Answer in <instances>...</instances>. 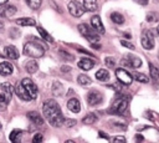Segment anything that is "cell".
Returning a JSON list of instances; mask_svg holds the SVG:
<instances>
[{"label":"cell","mask_w":159,"mask_h":143,"mask_svg":"<svg viewBox=\"0 0 159 143\" xmlns=\"http://www.w3.org/2000/svg\"><path fill=\"white\" fill-rule=\"evenodd\" d=\"M42 113L43 117L48 121V123L53 127H61L65 123L63 114L58 103L55 99H46L42 104Z\"/></svg>","instance_id":"6da1fadb"},{"label":"cell","mask_w":159,"mask_h":143,"mask_svg":"<svg viewBox=\"0 0 159 143\" xmlns=\"http://www.w3.org/2000/svg\"><path fill=\"white\" fill-rule=\"evenodd\" d=\"M24 53H25L26 56L37 58V57L43 56L45 48H43V46H42L41 44H39V42L29 41V42H26L25 46H24Z\"/></svg>","instance_id":"7a4b0ae2"},{"label":"cell","mask_w":159,"mask_h":143,"mask_svg":"<svg viewBox=\"0 0 159 143\" xmlns=\"http://www.w3.org/2000/svg\"><path fill=\"white\" fill-rule=\"evenodd\" d=\"M78 31L82 34L84 39H87L89 42H98L99 41V35L94 31V27H89L87 24H80L78 25Z\"/></svg>","instance_id":"3957f363"},{"label":"cell","mask_w":159,"mask_h":143,"mask_svg":"<svg viewBox=\"0 0 159 143\" xmlns=\"http://www.w3.org/2000/svg\"><path fill=\"white\" fill-rule=\"evenodd\" d=\"M12 92H14V88L10 83L7 82H4L1 85V88H0V97H1V111L5 109L6 104L10 102L11 97H12Z\"/></svg>","instance_id":"277c9868"},{"label":"cell","mask_w":159,"mask_h":143,"mask_svg":"<svg viewBox=\"0 0 159 143\" xmlns=\"http://www.w3.org/2000/svg\"><path fill=\"white\" fill-rule=\"evenodd\" d=\"M128 107V98L127 97H119L117 98L112 107L109 108V113H113V114H122Z\"/></svg>","instance_id":"5b68a950"},{"label":"cell","mask_w":159,"mask_h":143,"mask_svg":"<svg viewBox=\"0 0 159 143\" xmlns=\"http://www.w3.org/2000/svg\"><path fill=\"white\" fill-rule=\"evenodd\" d=\"M67 7H68L70 14H71L72 16H75V17H81V16L84 14V11H86L83 4H80V2L76 1V0H71V1L68 2Z\"/></svg>","instance_id":"8992f818"},{"label":"cell","mask_w":159,"mask_h":143,"mask_svg":"<svg viewBox=\"0 0 159 143\" xmlns=\"http://www.w3.org/2000/svg\"><path fill=\"white\" fill-rule=\"evenodd\" d=\"M140 42H142V46L145 50H152L154 47V36H153L150 30H144L143 31L142 37H140Z\"/></svg>","instance_id":"52a82bcc"},{"label":"cell","mask_w":159,"mask_h":143,"mask_svg":"<svg viewBox=\"0 0 159 143\" xmlns=\"http://www.w3.org/2000/svg\"><path fill=\"white\" fill-rule=\"evenodd\" d=\"M116 77L122 85H125V86H129L133 81V75H130L124 68H117L116 70Z\"/></svg>","instance_id":"ba28073f"},{"label":"cell","mask_w":159,"mask_h":143,"mask_svg":"<svg viewBox=\"0 0 159 143\" xmlns=\"http://www.w3.org/2000/svg\"><path fill=\"white\" fill-rule=\"evenodd\" d=\"M122 65L124 66H129V67H133V68H137V67H140L142 66V60L134 55H127L122 61H120Z\"/></svg>","instance_id":"9c48e42d"},{"label":"cell","mask_w":159,"mask_h":143,"mask_svg":"<svg viewBox=\"0 0 159 143\" xmlns=\"http://www.w3.org/2000/svg\"><path fill=\"white\" fill-rule=\"evenodd\" d=\"M15 93H16V95L19 96V98L22 99V101H31V99H32L31 95H30L29 91L25 88V86L22 85V82H19V83L16 85V87H15Z\"/></svg>","instance_id":"30bf717a"},{"label":"cell","mask_w":159,"mask_h":143,"mask_svg":"<svg viewBox=\"0 0 159 143\" xmlns=\"http://www.w3.org/2000/svg\"><path fill=\"white\" fill-rule=\"evenodd\" d=\"M102 101H103V95L101 92H98L96 90L88 92V95H87V102H88V104L96 106V104L101 103Z\"/></svg>","instance_id":"8fae6325"},{"label":"cell","mask_w":159,"mask_h":143,"mask_svg":"<svg viewBox=\"0 0 159 143\" xmlns=\"http://www.w3.org/2000/svg\"><path fill=\"white\" fill-rule=\"evenodd\" d=\"M22 85L25 86V88L29 91V93L31 95V97H32V99H35L36 97H37V86L30 80V78H27V77H25V78H22Z\"/></svg>","instance_id":"7c38bea8"},{"label":"cell","mask_w":159,"mask_h":143,"mask_svg":"<svg viewBox=\"0 0 159 143\" xmlns=\"http://www.w3.org/2000/svg\"><path fill=\"white\" fill-rule=\"evenodd\" d=\"M91 24H92V26L94 27V30H96L98 34H104L106 30H104V26H103V24H102V20H101V17H99L98 15L92 16Z\"/></svg>","instance_id":"4fadbf2b"},{"label":"cell","mask_w":159,"mask_h":143,"mask_svg":"<svg viewBox=\"0 0 159 143\" xmlns=\"http://www.w3.org/2000/svg\"><path fill=\"white\" fill-rule=\"evenodd\" d=\"M27 118L36 126H42L43 124V118L40 116L39 112H35V111H31L27 113Z\"/></svg>","instance_id":"5bb4252c"},{"label":"cell","mask_w":159,"mask_h":143,"mask_svg":"<svg viewBox=\"0 0 159 143\" xmlns=\"http://www.w3.org/2000/svg\"><path fill=\"white\" fill-rule=\"evenodd\" d=\"M77 65H78V67H80L81 70H83V71H88V70L93 68V66H94L96 63H94L93 60H89V58H81V60L78 61Z\"/></svg>","instance_id":"9a60e30c"},{"label":"cell","mask_w":159,"mask_h":143,"mask_svg":"<svg viewBox=\"0 0 159 143\" xmlns=\"http://www.w3.org/2000/svg\"><path fill=\"white\" fill-rule=\"evenodd\" d=\"M4 52H5V55H6L9 58H11V60H16V58H19V56H20L17 48H16L15 46H11V45H10V46H6L5 50H4Z\"/></svg>","instance_id":"2e32d148"},{"label":"cell","mask_w":159,"mask_h":143,"mask_svg":"<svg viewBox=\"0 0 159 143\" xmlns=\"http://www.w3.org/2000/svg\"><path fill=\"white\" fill-rule=\"evenodd\" d=\"M67 108H68L71 112H73V113H78L80 109H81L80 101H78L77 98H71V99H68V102H67Z\"/></svg>","instance_id":"e0dca14e"},{"label":"cell","mask_w":159,"mask_h":143,"mask_svg":"<svg viewBox=\"0 0 159 143\" xmlns=\"http://www.w3.org/2000/svg\"><path fill=\"white\" fill-rule=\"evenodd\" d=\"M14 71V67L11 63L6 62V61H2L1 65H0V73L2 76H7V75H11Z\"/></svg>","instance_id":"ac0fdd59"},{"label":"cell","mask_w":159,"mask_h":143,"mask_svg":"<svg viewBox=\"0 0 159 143\" xmlns=\"http://www.w3.org/2000/svg\"><path fill=\"white\" fill-rule=\"evenodd\" d=\"M83 6L86 11H96L98 7L97 0H83Z\"/></svg>","instance_id":"d6986e66"},{"label":"cell","mask_w":159,"mask_h":143,"mask_svg":"<svg viewBox=\"0 0 159 143\" xmlns=\"http://www.w3.org/2000/svg\"><path fill=\"white\" fill-rule=\"evenodd\" d=\"M25 70H26L29 73H35V72L39 70V65H37L36 61L30 60V61L26 62V65H25Z\"/></svg>","instance_id":"ffe728a7"},{"label":"cell","mask_w":159,"mask_h":143,"mask_svg":"<svg viewBox=\"0 0 159 143\" xmlns=\"http://www.w3.org/2000/svg\"><path fill=\"white\" fill-rule=\"evenodd\" d=\"M16 24L21 25V26H35L36 22L34 19L31 17H21V19H17L16 20Z\"/></svg>","instance_id":"44dd1931"},{"label":"cell","mask_w":159,"mask_h":143,"mask_svg":"<svg viewBox=\"0 0 159 143\" xmlns=\"http://www.w3.org/2000/svg\"><path fill=\"white\" fill-rule=\"evenodd\" d=\"M21 134H22V131H20V129H12L11 133H10V141L12 143H19L21 141Z\"/></svg>","instance_id":"7402d4cb"},{"label":"cell","mask_w":159,"mask_h":143,"mask_svg":"<svg viewBox=\"0 0 159 143\" xmlns=\"http://www.w3.org/2000/svg\"><path fill=\"white\" fill-rule=\"evenodd\" d=\"M96 78L99 80V81H107L109 78V72L104 68H99L97 72H96Z\"/></svg>","instance_id":"603a6c76"},{"label":"cell","mask_w":159,"mask_h":143,"mask_svg":"<svg viewBox=\"0 0 159 143\" xmlns=\"http://www.w3.org/2000/svg\"><path fill=\"white\" fill-rule=\"evenodd\" d=\"M97 119H98V117L94 113H88L87 116H84L82 118V123H84V124H93V123L97 122Z\"/></svg>","instance_id":"cb8c5ba5"},{"label":"cell","mask_w":159,"mask_h":143,"mask_svg":"<svg viewBox=\"0 0 159 143\" xmlns=\"http://www.w3.org/2000/svg\"><path fill=\"white\" fill-rule=\"evenodd\" d=\"M37 31H39L40 36H41L42 39H45L47 42H51V44L53 42V39H52V36H51V35H50V34H48V32H47L45 29H42L41 26H37Z\"/></svg>","instance_id":"d4e9b609"},{"label":"cell","mask_w":159,"mask_h":143,"mask_svg":"<svg viewBox=\"0 0 159 143\" xmlns=\"http://www.w3.org/2000/svg\"><path fill=\"white\" fill-rule=\"evenodd\" d=\"M111 20L114 22V24H118V25H122L124 22V17L122 14L119 12H112L111 14Z\"/></svg>","instance_id":"484cf974"},{"label":"cell","mask_w":159,"mask_h":143,"mask_svg":"<svg viewBox=\"0 0 159 143\" xmlns=\"http://www.w3.org/2000/svg\"><path fill=\"white\" fill-rule=\"evenodd\" d=\"M52 93H53V96H61L63 93V86L60 82H53V85H52Z\"/></svg>","instance_id":"4316f807"},{"label":"cell","mask_w":159,"mask_h":143,"mask_svg":"<svg viewBox=\"0 0 159 143\" xmlns=\"http://www.w3.org/2000/svg\"><path fill=\"white\" fill-rule=\"evenodd\" d=\"M77 82H78L80 85H82V86H88V85L92 83V80H91L87 75H80V76L77 77Z\"/></svg>","instance_id":"83f0119b"},{"label":"cell","mask_w":159,"mask_h":143,"mask_svg":"<svg viewBox=\"0 0 159 143\" xmlns=\"http://www.w3.org/2000/svg\"><path fill=\"white\" fill-rule=\"evenodd\" d=\"M16 7L15 6H12V5H9L5 10H2L1 11V16H7V17H10V16H12L14 14H16Z\"/></svg>","instance_id":"f1b7e54d"},{"label":"cell","mask_w":159,"mask_h":143,"mask_svg":"<svg viewBox=\"0 0 159 143\" xmlns=\"http://www.w3.org/2000/svg\"><path fill=\"white\" fill-rule=\"evenodd\" d=\"M149 73L154 81H157L159 78V68H157L153 63H149Z\"/></svg>","instance_id":"f546056e"},{"label":"cell","mask_w":159,"mask_h":143,"mask_svg":"<svg viewBox=\"0 0 159 143\" xmlns=\"http://www.w3.org/2000/svg\"><path fill=\"white\" fill-rule=\"evenodd\" d=\"M133 75V78L134 80H137L138 82H143V83H147L148 81H149V78L144 75V73H139V72H133L132 73Z\"/></svg>","instance_id":"4dcf8cb0"},{"label":"cell","mask_w":159,"mask_h":143,"mask_svg":"<svg viewBox=\"0 0 159 143\" xmlns=\"http://www.w3.org/2000/svg\"><path fill=\"white\" fill-rule=\"evenodd\" d=\"M25 1H26V4H27L31 9H34V10L39 9V7L41 6V4H42V0H25Z\"/></svg>","instance_id":"1f68e13d"},{"label":"cell","mask_w":159,"mask_h":143,"mask_svg":"<svg viewBox=\"0 0 159 143\" xmlns=\"http://www.w3.org/2000/svg\"><path fill=\"white\" fill-rule=\"evenodd\" d=\"M60 56H61L62 58H65L66 61H73V60H75V56H73V55H70L68 52H66V51H63V50H60Z\"/></svg>","instance_id":"d6a6232c"},{"label":"cell","mask_w":159,"mask_h":143,"mask_svg":"<svg viewBox=\"0 0 159 143\" xmlns=\"http://www.w3.org/2000/svg\"><path fill=\"white\" fill-rule=\"evenodd\" d=\"M145 20L149 22H155L158 21V15L155 12H148V15L145 16Z\"/></svg>","instance_id":"836d02e7"},{"label":"cell","mask_w":159,"mask_h":143,"mask_svg":"<svg viewBox=\"0 0 159 143\" xmlns=\"http://www.w3.org/2000/svg\"><path fill=\"white\" fill-rule=\"evenodd\" d=\"M104 62H106V65L109 66V67H114V66H116V60H114L113 57H106Z\"/></svg>","instance_id":"e575fe53"},{"label":"cell","mask_w":159,"mask_h":143,"mask_svg":"<svg viewBox=\"0 0 159 143\" xmlns=\"http://www.w3.org/2000/svg\"><path fill=\"white\" fill-rule=\"evenodd\" d=\"M42 141H43V137H42L41 133H36V134L34 136V138H32V142H34V143H40V142H42Z\"/></svg>","instance_id":"d590c367"},{"label":"cell","mask_w":159,"mask_h":143,"mask_svg":"<svg viewBox=\"0 0 159 143\" xmlns=\"http://www.w3.org/2000/svg\"><path fill=\"white\" fill-rule=\"evenodd\" d=\"M120 44H122L124 47H128V48H130V50H134V45H132L130 42H128V41H125V40H122Z\"/></svg>","instance_id":"8d00e7d4"},{"label":"cell","mask_w":159,"mask_h":143,"mask_svg":"<svg viewBox=\"0 0 159 143\" xmlns=\"http://www.w3.org/2000/svg\"><path fill=\"white\" fill-rule=\"evenodd\" d=\"M76 124V119H65V126L66 127H73Z\"/></svg>","instance_id":"74e56055"},{"label":"cell","mask_w":159,"mask_h":143,"mask_svg":"<svg viewBox=\"0 0 159 143\" xmlns=\"http://www.w3.org/2000/svg\"><path fill=\"white\" fill-rule=\"evenodd\" d=\"M17 34H19V30H17V29H10V36H11L12 39H16V37L19 36Z\"/></svg>","instance_id":"f35d334b"},{"label":"cell","mask_w":159,"mask_h":143,"mask_svg":"<svg viewBox=\"0 0 159 143\" xmlns=\"http://www.w3.org/2000/svg\"><path fill=\"white\" fill-rule=\"evenodd\" d=\"M112 141L113 142H125V138L122 137V136H117V137H113Z\"/></svg>","instance_id":"ab89813d"},{"label":"cell","mask_w":159,"mask_h":143,"mask_svg":"<svg viewBox=\"0 0 159 143\" xmlns=\"http://www.w3.org/2000/svg\"><path fill=\"white\" fill-rule=\"evenodd\" d=\"M135 2H138V4H140V5H147L148 4V0H134Z\"/></svg>","instance_id":"60d3db41"},{"label":"cell","mask_w":159,"mask_h":143,"mask_svg":"<svg viewBox=\"0 0 159 143\" xmlns=\"http://www.w3.org/2000/svg\"><path fill=\"white\" fill-rule=\"evenodd\" d=\"M111 88L116 90L117 92H119V91H120V86H118V85H112V86H111Z\"/></svg>","instance_id":"b9f144b4"},{"label":"cell","mask_w":159,"mask_h":143,"mask_svg":"<svg viewBox=\"0 0 159 143\" xmlns=\"http://www.w3.org/2000/svg\"><path fill=\"white\" fill-rule=\"evenodd\" d=\"M61 70H62L63 72H67V71H70V70H71V67H68V66H63Z\"/></svg>","instance_id":"7bdbcfd3"},{"label":"cell","mask_w":159,"mask_h":143,"mask_svg":"<svg viewBox=\"0 0 159 143\" xmlns=\"http://www.w3.org/2000/svg\"><path fill=\"white\" fill-rule=\"evenodd\" d=\"M135 141H143V137L139 136V134H137V136H135Z\"/></svg>","instance_id":"ee69618b"},{"label":"cell","mask_w":159,"mask_h":143,"mask_svg":"<svg viewBox=\"0 0 159 143\" xmlns=\"http://www.w3.org/2000/svg\"><path fill=\"white\" fill-rule=\"evenodd\" d=\"M6 2H7V0H0V4H1V5H5Z\"/></svg>","instance_id":"f6af8a7d"},{"label":"cell","mask_w":159,"mask_h":143,"mask_svg":"<svg viewBox=\"0 0 159 143\" xmlns=\"http://www.w3.org/2000/svg\"><path fill=\"white\" fill-rule=\"evenodd\" d=\"M124 36H125V37H128V39H130V34H127V32H124Z\"/></svg>","instance_id":"bcb514c9"},{"label":"cell","mask_w":159,"mask_h":143,"mask_svg":"<svg viewBox=\"0 0 159 143\" xmlns=\"http://www.w3.org/2000/svg\"><path fill=\"white\" fill-rule=\"evenodd\" d=\"M157 32H158V35H159V25L157 26Z\"/></svg>","instance_id":"7dc6e473"},{"label":"cell","mask_w":159,"mask_h":143,"mask_svg":"<svg viewBox=\"0 0 159 143\" xmlns=\"http://www.w3.org/2000/svg\"><path fill=\"white\" fill-rule=\"evenodd\" d=\"M158 58H159V52H158Z\"/></svg>","instance_id":"c3c4849f"}]
</instances>
